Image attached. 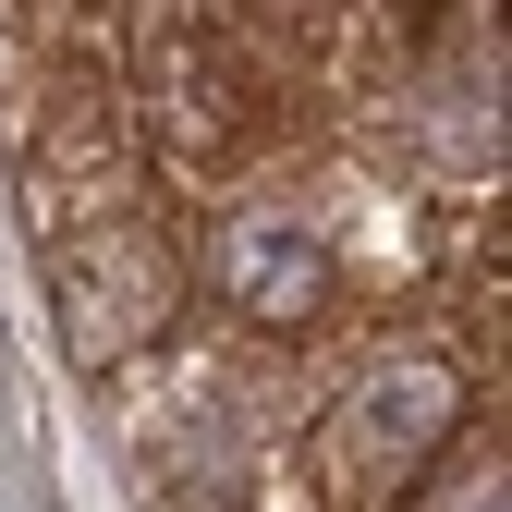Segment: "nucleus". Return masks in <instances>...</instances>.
Wrapping results in <instances>:
<instances>
[{
  "label": "nucleus",
  "mask_w": 512,
  "mask_h": 512,
  "mask_svg": "<svg viewBox=\"0 0 512 512\" xmlns=\"http://www.w3.org/2000/svg\"><path fill=\"white\" fill-rule=\"evenodd\" d=\"M183 317V256L135 220H110L98 244L61 256V330H74V366H135L147 342H171Z\"/></svg>",
  "instance_id": "7ed1b4c3"
},
{
  "label": "nucleus",
  "mask_w": 512,
  "mask_h": 512,
  "mask_svg": "<svg viewBox=\"0 0 512 512\" xmlns=\"http://www.w3.org/2000/svg\"><path fill=\"white\" fill-rule=\"evenodd\" d=\"M147 476L159 488H196V500H244L256 488V427L232 403V378H196L147 415Z\"/></svg>",
  "instance_id": "20e7f679"
},
{
  "label": "nucleus",
  "mask_w": 512,
  "mask_h": 512,
  "mask_svg": "<svg viewBox=\"0 0 512 512\" xmlns=\"http://www.w3.org/2000/svg\"><path fill=\"white\" fill-rule=\"evenodd\" d=\"M220 512H244V500H220Z\"/></svg>",
  "instance_id": "423d86ee"
},
{
  "label": "nucleus",
  "mask_w": 512,
  "mask_h": 512,
  "mask_svg": "<svg viewBox=\"0 0 512 512\" xmlns=\"http://www.w3.org/2000/svg\"><path fill=\"white\" fill-rule=\"evenodd\" d=\"M196 269H208V293L244 317V330H281V342L317 330V317L354 293L330 220H317L305 196H232V208L208 220V244H196Z\"/></svg>",
  "instance_id": "f03ea898"
},
{
  "label": "nucleus",
  "mask_w": 512,
  "mask_h": 512,
  "mask_svg": "<svg viewBox=\"0 0 512 512\" xmlns=\"http://www.w3.org/2000/svg\"><path fill=\"white\" fill-rule=\"evenodd\" d=\"M452 439H464V366L452 354H366L342 378V403H330V488L342 500H415L439 464H452Z\"/></svg>",
  "instance_id": "f257e3e1"
},
{
  "label": "nucleus",
  "mask_w": 512,
  "mask_h": 512,
  "mask_svg": "<svg viewBox=\"0 0 512 512\" xmlns=\"http://www.w3.org/2000/svg\"><path fill=\"white\" fill-rule=\"evenodd\" d=\"M427 512H500V464H464V476H439Z\"/></svg>",
  "instance_id": "39448f33"
}]
</instances>
